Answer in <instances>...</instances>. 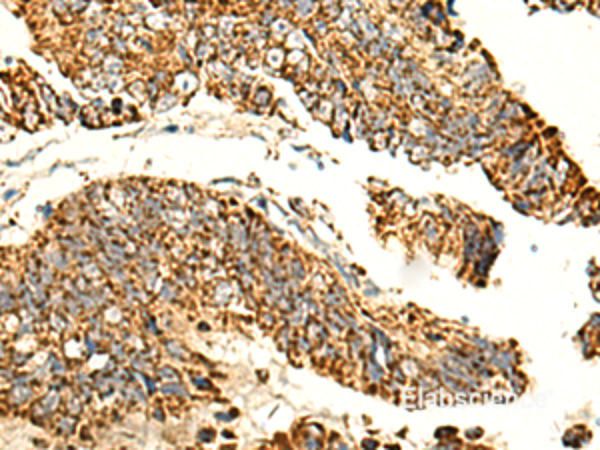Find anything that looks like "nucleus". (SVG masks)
Returning <instances> with one entry per match:
<instances>
[{
	"mask_svg": "<svg viewBox=\"0 0 600 450\" xmlns=\"http://www.w3.org/2000/svg\"><path fill=\"white\" fill-rule=\"evenodd\" d=\"M100 64H102V72H106V74H122L124 72V58L116 52H106Z\"/></svg>",
	"mask_w": 600,
	"mask_h": 450,
	"instance_id": "1",
	"label": "nucleus"
},
{
	"mask_svg": "<svg viewBox=\"0 0 600 450\" xmlns=\"http://www.w3.org/2000/svg\"><path fill=\"white\" fill-rule=\"evenodd\" d=\"M32 394L34 392H32V386H30V384H12L8 400L12 404H24V402H28L30 398H32Z\"/></svg>",
	"mask_w": 600,
	"mask_h": 450,
	"instance_id": "2",
	"label": "nucleus"
},
{
	"mask_svg": "<svg viewBox=\"0 0 600 450\" xmlns=\"http://www.w3.org/2000/svg\"><path fill=\"white\" fill-rule=\"evenodd\" d=\"M16 308V296L8 286H0V312H10Z\"/></svg>",
	"mask_w": 600,
	"mask_h": 450,
	"instance_id": "3",
	"label": "nucleus"
},
{
	"mask_svg": "<svg viewBox=\"0 0 600 450\" xmlns=\"http://www.w3.org/2000/svg\"><path fill=\"white\" fill-rule=\"evenodd\" d=\"M76 424H78V420H76V416L70 414V412L64 414V416H60V418L56 420V428H58L60 434H72L74 428H76Z\"/></svg>",
	"mask_w": 600,
	"mask_h": 450,
	"instance_id": "4",
	"label": "nucleus"
},
{
	"mask_svg": "<svg viewBox=\"0 0 600 450\" xmlns=\"http://www.w3.org/2000/svg\"><path fill=\"white\" fill-rule=\"evenodd\" d=\"M104 272V268L96 262V260H90L86 264H80V274L86 276L88 280H94V278H100Z\"/></svg>",
	"mask_w": 600,
	"mask_h": 450,
	"instance_id": "5",
	"label": "nucleus"
},
{
	"mask_svg": "<svg viewBox=\"0 0 600 450\" xmlns=\"http://www.w3.org/2000/svg\"><path fill=\"white\" fill-rule=\"evenodd\" d=\"M22 120H24V126H26L28 130H32V128L38 124L40 116H38V112H36V108H34V102H28V104L24 106V110H22Z\"/></svg>",
	"mask_w": 600,
	"mask_h": 450,
	"instance_id": "6",
	"label": "nucleus"
},
{
	"mask_svg": "<svg viewBox=\"0 0 600 450\" xmlns=\"http://www.w3.org/2000/svg\"><path fill=\"white\" fill-rule=\"evenodd\" d=\"M86 196H88V202H92L94 206L102 204V202L106 200V188H104V184H100V182L92 184V186L86 190Z\"/></svg>",
	"mask_w": 600,
	"mask_h": 450,
	"instance_id": "7",
	"label": "nucleus"
},
{
	"mask_svg": "<svg viewBox=\"0 0 600 450\" xmlns=\"http://www.w3.org/2000/svg\"><path fill=\"white\" fill-rule=\"evenodd\" d=\"M102 36H104V32H102L100 26H90L84 32V42H86V46H98Z\"/></svg>",
	"mask_w": 600,
	"mask_h": 450,
	"instance_id": "8",
	"label": "nucleus"
},
{
	"mask_svg": "<svg viewBox=\"0 0 600 450\" xmlns=\"http://www.w3.org/2000/svg\"><path fill=\"white\" fill-rule=\"evenodd\" d=\"M42 96H44L46 104H48V106H50V108H52V110H54V112H56V114H58L60 118H62V120H66V118H64L62 114H60V108H58V98L54 96V92H52V88H50V86L42 84Z\"/></svg>",
	"mask_w": 600,
	"mask_h": 450,
	"instance_id": "9",
	"label": "nucleus"
},
{
	"mask_svg": "<svg viewBox=\"0 0 600 450\" xmlns=\"http://www.w3.org/2000/svg\"><path fill=\"white\" fill-rule=\"evenodd\" d=\"M104 82H106V88L112 90V92H118V90H122L126 86V82L122 80L120 74H106L104 72Z\"/></svg>",
	"mask_w": 600,
	"mask_h": 450,
	"instance_id": "10",
	"label": "nucleus"
},
{
	"mask_svg": "<svg viewBox=\"0 0 600 450\" xmlns=\"http://www.w3.org/2000/svg\"><path fill=\"white\" fill-rule=\"evenodd\" d=\"M110 48H112V52H116V54L122 56V54L128 52V42H126L122 36H116V34H114V36L110 38Z\"/></svg>",
	"mask_w": 600,
	"mask_h": 450,
	"instance_id": "11",
	"label": "nucleus"
},
{
	"mask_svg": "<svg viewBox=\"0 0 600 450\" xmlns=\"http://www.w3.org/2000/svg\"><path fill=\"white\" fill-rule=\"evenodd\" d=\"M50 326L56 328L58 332H62V330L66 328V318H64L62 314H56V312H54V314L50 316Z\"/></svg>",
	"mask_w": 600,
	"mask_h": 450,
	"instance_id": "12",
	"label": "nucleus"
},
{
	"mask_svg": "<svg viewBox=\"0 0 600 450\" xmlns=\"http://www.w3.org/2000/svg\"><path fill=\"white\" fill-rule=\"evenodd\" d=\"M80 400H82L80 396H72V398L66 402V408H68V412H70V414H74V416H76V414H80V412H82V402H80Z\"/></svg>",
	"mask_w": 600,
	"mask_h": 450,
	"instance_id": "13",
	"label": "nucleus"
},
{
	"mask_svg": "<svg viewBox=\"0 0 600 450\" xmlns=\"http://www.w3.org/2000/svg\"><path fill=\"white\" fill-rule=\"evenodd\" d=\"M52 10L58 14V16H66L70 10H68V4L64 0H52Z\"/></svg>",
	"mask_w": 600,
	"mask_h": 450,
	"instance_id": "14",
	"label": "nucleus"
},
{
	"mask_svg": "<svg viewBox=\"0 0 600 450\" xmlns=\"http://www.w3.org/2000/svg\"><path fill=\"white\" fill-rule=\"evenodd\" d=\"M58 104L66 106V108H68V112H76V110H78V108H76V104L70 100V96H68V94H62V96H60V98H58Z\"/></svg>",
	"mask_w": 600,
	"mask_h": 450,
	"instance_id": "15",
	"label": "nucleus"
},
{
	"mask_svg": "<svg viewBox=\"0 0 600 450\" xmlns=\"http://www.w3.org/2000/svg\"><path fill=\"white\" fill-rule=\"evenodd\" d=\"M32 382V376L30 374H18V376H12V384H28Z\"/></svg>",
	"mask_w": 600,
	"mask_h": 450,
	"instance_id": "16",
	"label": "nucleus"
},
{
	"mask_svg": "<svg viewBox=\"0 0 600 450\" xmlns=\"http://www.w3.org/2000/svg\"><path fill=\"white\" fill-rule=\"evenodd\" d=\"M84 342H86V346H88V354H96V352H98V344L92 340V336H86Z\"/></svg>",
	"mask_w": 600,
	"mask_h": 450,
	"instance_id": "17",
	"label": "nucleus"
},
{
	"mask_svg": "<svg viewBox=\"0 0 600 450\" xmlns=\"http://www.w3.org/2000/svg\"><path fill=\"white\" fill-rule=\"evenodd\" d=\"M160 376H162V378H172V380H178V374H176L174 370H170L168 366H164V368L160 370Z\"/></svg>",
	"mask_w": 600,
	"mask_h": 450,
	"instance_id": "18",
	"label": "nucleus"
},
{
	"mask_svg": "<svg viewBox=\"0 0 600 450\" xmlns=\"http://www.w3.org/2000/svg\"><path fill=\"white\" fill-rule=\"evenodd\" d=\"M174 102H176V96H172V94H166V96H164V102H162V106H158V108H160V110H166V108H168V106H172Z\"/></svg>",
	"mask_w": 600,
	"mask_h": 450,
	"instance_id": "19",
	"label": "nucleus"
},
{
	"mask_svg": "<svg viewBox=\"0 0 600 450\" xmlns=\"http://www.w3.org/2000/svg\"><path fill=\"white\" fill-rule=\"evenodd\" d=\"M12 360H14V364H24L26 360H28V356L26 354H14Z\"/></svg>",
	"mask_w": 600,
	"mask_h": 450,
	"instance_id": "20",
	"label": "nucleus"
},
{
	"mask_svg": "<svg viewBox=\"0 0 600 450\" xmlns=\"http://www.w3.org/2000/svg\"><path fill=\"white\" fill-rule=\"evenodd\" d=\"M38 210H42V212H44V216H52V212H54V210H52V206H50V204H48V206H40Z\"/></svg>",
	"mask_w": 600,
	"mask_h": 450,
	"instance_id": "21",
	"label": "nucleus"
},
{
	"mask_svg": "<svg viewBox=\"0 0 600 450\" xmlns=\"http://www.w3.org/2000/svg\"><path fill=\"white\" fill-rule=\"evenodd\" d=\"M14 194H16V190H8V192L4 194V198H6V200H10V198H12Z\"/></svg>",
	"mask_w": 600,
	"mask_h": 450,
	"instance_id": "22",
	"label": "nucleus"
}]
</instances>
